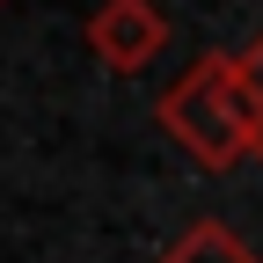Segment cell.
<instances>
[{"label":"cell","instance_id":"277c9868","mask_svg":"<svg viewBox=\"0 0 263 263\" xmlns=\"http://www.w3.org/2000/svg\"><path fill=\"white\" fill-rule=\"evenodd\" d=\"M234 59H241V95H249V117H256V161H263V37H249Z\"/></svg>","mask_w":263,"mask_h":263},{"label":"cell","instance_id":"7a4b0ae2","mask_svg":"<svg viewBox=\"0 0 263 263\" xmlns=\"http://www.w3.org/2000/svg\"><path fill=\"white\" fill-rule=\"evenodd\" d=\"M88 51L110 66V73H146V66L168 51V15L154 0H103L88 15Z\"/></svg>","mask_w":263,"mask_h":263},{"label":"cell","instance_id":"3957f363","mask_svg":"<svg viewBox=\"0 0 263 263\" xmlns=\"http://www.w3.org/2000/svg\"><path fill=\"white\" fill-rule=\"evenodd\" d=\"M161 263H263L234 227H219V219H197V227H183V234L168 241V256Z\"/></svg>","mask_w":263,"mask_h":263},{"label":"cell","instance_id":"6da1fadb","mask_svg":"<svg viewBox=\"0 0 263 263\" xmlns=\"http://www.w3.org/2000/svg\"><path fill=\"white\" fill-rule=\"evenodd\" d=\"M161 132L197 161V168H234V161L256 154V117H249V95H241V59L234 51H205L190 59L183 73L161 95Z\"/></svg>","mask_w":263,"mask_h":263}]
</instances>
